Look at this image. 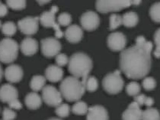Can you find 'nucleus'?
<instances>
[{
	"instance_id": "1",
	"label": "nucleus",
	"mask_w": 160,
	"mask_h": 120,
	"mask_svg": "<svg viewBox=\"0 0 160 120\" xmlns=\"http://www.w3.org/2000/svg\"><path fill=\"white\" fill-rule=\"evenodd\" d=\"M152 44L143 36H139L136 44L124 49L120 55V67L128 78H145L152 67L151 52Z\"/></svg>"
},
{
	"instance_id": "2",
	"label": "nucleus",
	"mask_w": 160,
	"mask_h": 120,
	"mask_svg": "<svg viewBox=\"0 0 160 120\" xmlns=\"http://www.w3.org/2000/svg\"><path fill=\"white\" fill-rule=\"evenodd\" d=\"M92 60L89 56L82 52H77L69 59L68 69L72 76L78 79L81 78L82 82L85 85L88 74L92 69Z\"/></svg>"
},
{
	"instance_id": "3",
	"label": "nucleus",
	"mask_w": 160,
	"mask_h": 120,
	"mask_svg": "<svg viewBox=\"0 0 160 120\" xmlns=\"http://www.w3.org/2000/svg\"><path fill=\"white\" fill-rule=\"evenodd\" d=\"M60 92L62 97L69 102L79 101L86 92L82 81L75 76H67L60 83Z\"/></svg>"
},
{
	"instance_id": "4",
	"label": "nucleus",
	"mask_w": 160,
	"mask_h": 120,
	"mask_svg": "<svg viewBox=\"0 0 160 120\" xmlns=\"http://www.w3.org/2000/svg\"><path fill=\"white\" fill-rule=\"evenodd\" d=\"M18 43L12 38H4L0 41V61L4 64L12 63L18 55Z\"/></svg>"
},
{
	"instance_id": "5",
	"label": "nucleus",
	"mask_w": 160,
	"mask_h": 120,
	"mask_svg": "<svg viewBox=\"0 0 160 120\" xmlns=\"http://www.w3.org/2000/svg\"><path fill=\"white\" fill-rule=\"evenodd\" d=\"M102 86L104 90L109 94H118L123 90L124 86L122 76L119 70L107 74L102 81Z\"/></svg>"
},
{
	"instance_id": "6",
	"label": "nucleus",
	"mask_w": 160,
	"mask_h": 120,
	"mask_svg": "<svg viewBox=\"0 0 160 120\" xmlns=\"http://www.w3.org/2000/svg\"><path fill=\"white\" fill-rule=\"evenodd\" d=\"M131 1L128 0H99L96 2V9L101 13L118 12L130 7Z\"/></svg>"
},
{
	"instance_id": "7",
	"label": "nucleus",
	"mask_w": 160,
	"mask_h": 120,
	"mask_svg": "<svg viewBox=\"0 0 160 120\" xmlns=\"http://www.w3.org/2000/svg\"><path fill=\"white\" fill-rule=\"evenodd\" d=\"M58 12V7L53 6L51 9L48 12H44L41 15L39 22L43 27L53 28L55 31V35L57 38H60L63 36V33L60 29V25L56 22V13Z\"/></svg>"
},
{
	"instance_id": "8",
	"label": "nucleus",
	"mask_w": 160,
	"mask_h": 120,
	"mask_svg": "<svg viewBox=\"0 0 160 120\" xmlns=\"http://www.w3.org/2000/svg\"><path fill=\"white\" fill-rule=\"evenodd\" d=\"M42 99L47 105L53 107H57L62 101V97L60 92L50 85L45 86L43 88Z\"/></svg>"
},
{
	"instance_id": "9",
	"label": "nucleus",
	"mask_w": 160,
	"mask_h": 120,
	"mask_svg": "<svg viewBox=\"0 0 160 120\" xmlns=\"http://www.w3.org/2000/svg\"><path fill=\"white\" fill-rule=\"evenodd\" d=\"M61 48L60 42L54 38H47L41 41V51L43 56L48 58L57 56Z\"/></svg>"
},
{
	"instance_id": "10",
	"label": "nucleus",
	"mask_w": 160,
	"mask_h": 120,
	"mask_svg": "<svg viewBox=\"0 0 160 120\" xmlns=\"http://www.w3.org/2000/svg\"><path fill=\"white\" fill-rule=\"evenodd\" d=\"M19 30L26 35H33L38 32L39 27V18L28 16L21 19L18 22Z\"/></svg>"
},
{
	"instance_id": "11",
	"label": "nucleus",
	"mask_w": 160,
	"mask_h": 120,
	"mask_svg": "<svg viewBox=\"0 0 160 120\" xmlns=\"http://www.w3.org/2000/svg\"><path fill=\"white\" fill-rule=\"evenodd\" d=\"M80 23L85 30L91 32L98 29L100 24V18L96 13L88 11L82 15Z\"/></svg>"
},
{
	"instance_id": "12",
	"label": "nucleus",
	"mask_w": 160,
	"mask_h": 120,
	"mask_svg": "<svg viewBox=\"0 0 160 120\" xmlns=\"http://www.w3.org/2000/svg\"><path fill=\"white\" fill-rule=\"evenodd\" d=\"M107 43L111 51H122L126 47L127 38L122 32H113L108 38Z\"/></svg>"
},
{
	"instance_id": "13",
	"label": "nucleus",
	"mask_w": 160,
	"mask_h": 120,
	"mask_svg": "<svg viewBox=\"0 0 160 120\" xmlns=\"http://www.w3.org/2000/svg\"><path fill=\"white\" fill-rule=\"evenodd\" d=\"M18 97V91L17 89L9 83L2 85L0 87V100L3 102L9 103Z\"/></svg>"
},
{
	"instance_id": "14",
	"label": "nucleus",
	"mask_w": 160,
	"mask_h": 120,
	"mask_svg": "<svg viewBox=\"0 0 160 120\" xmlns=\"http://www.w3.org/2000/svg\"><path fill=\"white\" fill-rule=\"evenodd\" d=\"M23 70L20 66L16 64H11L6 67L5 70L6 79L10 83H18L22 81L23 77Z\"/></svg>"
},
{
	"instance_id": "15",
	"label": "nucleus",
	"mask_w": 160,
	"mask_h": 120,
	"mask_svg": "<svg viewBox=\"0 0 160 120\" xmlns=\"http://www.w3.org/2000/svg\"><path fill=\"white\" fill-rule=\"evenodd\" d=\"M108 112L102 106L96 105L88 108L86 120H108Z\"/></svg>"
},
{
	"instance_id": "16",
	"label": "nucleus",
	"mask_w": 160,
	"mask_h": 120,
	"mask_svg": "<svg viewBox=\"0 0 160 120\" xmlns=\"http://www.w3.org/2000/svg\"><path fill=\"white\" fill-rule=\"evenodd\" d=\"M142 111L140 107L133 101L128 106V109L123 112V120H141Z\"/></svg>"
},
{
	"instance_id": "17",
	"label": "nucleus",
	"mask_w": 160,
	"mask_h": 120,
	"mask_svg": "<svg viewBox=\"0 0 160 120\" xmlns=\"http://www.w3.org/2000/svg\"><path fill=\"white\" fill-rule=\"evenodd\" d=\"M64 34L69 42L76 44L81 41V40L82 39L83 31L79 25H72L67 28Z\"/></svg>"
},
{
	"instance_id": "18",
	"label": "nucleus",
	"mask_w": 160,
	"mask_h": 120,
	"mask_svg": "<svg viewBox=\"0 0 160 120\" xmlns=\"http://www.w3.org/2000/svg\"><path fill=\"white\" fill-rule=\"evenodd\" d=\"M21 51L26 56H32L37 53L38 43L34 38H26L21 43Z\"/></svg>"
},
{
	"instance_id": "19",
	"label": "nucleus",
	"mask_w": 160,
	"mask_h": 120,
	"mask_svg": "<svg viewBox=\"0 0 160 120\" xmlns=\"http://www.w3.org/2000/svg\"><path fill=\"white\" fill-rule=\"evenodd\" d=\"M63 70L57 65H50L45 70V78L50 82L57 83L62 80Z\"/></svg>"
},
{
	"instance_id": "20",
	"label": "nucleus",
	"mask_w": 160,
	"mask_h": 120,
	"mask_svg": "<svg viewBox=\"0 0 160 120\" xmlns=\"http://www.w3.org/2000/svg\"><path fill=\"white\" fill-rule=\"evenodd\" d=\"M25 105L30 109H38L42 104V98L35 92L28 93L25 99Z\"/></svg>"
},
{
	"instance_id": "21",
	"label": "nucleus",
	"mask_w": 160,
	"mask_h": 120,
	"mask_svg": "<svg viewBox=\"0 0 160 120\" xmlns=\"http://www.w3.org/2000/svg\"><path fill=\"white\" fill-rule=\"evenodd\" d=\"M122 25L127 28H133L139 22L138 15L134 12H128L122 15Z\"/></svg>"
},
{
	"instance_id": "22",
	"label": "nucleus",
	"mask_w": 160,
	"mask_h": 120,
	"mask_svg": "<svg viewBox=\"0 0 160 120\" xmlns=\"http://www.w3.org/2000/svg\"><path fill=\"white\" fill-rule=\"evenodd\" d=\"M46 78L41 75H35L32 77L30 82V86L33 91L36 92L43 90L46 84Z\"/></svg>"
},
{
	"instance_id": "23",
	"label": "nucleus",
	"mask_w": 160,
	"mask_h": 120,
	"mask_svg": "<svg viewBox=\"0 0 160 120\" xmlns=\"http://www.w3.org/2000/svg\"><path fill=\"white\" fill-rule=\"evenodd\" d=\"M141 120H160V112L155 108H148L142 111Z\"/></svg>"
},
{
	"instance_id": "24",
	"label": "nucleus",
	"mask_w": 160,
	"mask_h": 120,
	"mask_svg": "<svg viewBox=\"0 0 160 120\" xmlns=\"http://www.w3.org/2000/svg\"><path fill=\"white\" fill-rule=\"evenodd\" d=\"M88 110V105L85 102L80 101V100L76 102L72 108V112L75 115H78V116H84V115L87 114Z\"/></svg>"
},
{
	"instance_id": "25",
	"label": "nucleus",
	"mask_w": 160,
	"mask_h": 120,
	"mask_svg": "<svg viewBox=\"0 0 160 120\" xmlns=\"http://www.w3.org/2000/svg\"><path fill=\"white\" fill-rule=\"evenodd\" d=\"M2 32L5 35L12 37L17 32V26L14 22L8 21V22H5L2 26Z\"/></svg>"
},
{
	"instance_id": "26",
	"label": "nucleus",
	"mask_w": 160,
	"mask_h": 120,
	"mask_svg": "<svg viewBox=\"0 0 160 120\" xmlns=\"http://www.w3.org/2000/svg\"><path fill=\"white\" fill-rule=\"evenodd\" d=\"M149 15L152 21L156 23H160V2L156 3L150 7Z\"/></svg>"
},
{
	"instance_id": "27",
	"label": "nucleus",
	"mask_w": 160,
	"mask_h": 120,
	"mask_svg": "<svg viewBox=\"0 0 160 120\" xmlns=\"http://www.w3.org/2000/svg\"><path fill=\"white\" fill-rule=\"evenodd\" d=\"M122 25V17L118 14H112L109 18V29L115 30Z\"/></svg>"
},
{
	"instance_id": "28",
	"label": "nucleus",
	"mask_w": 160,
	"mask_h": 120,
	"mask_svg": "<svg viewBox=\"0 0 160 120\" xmlns=\"http://www.w3.org/2000/svg\"><path fill=\"white\" fill-rule=\"evenodd\" d=\"M86 90L88 92H95L96 91L98 87V82L96 77L94 76H88L85 83Z\"/></svg>"
},
{
	"instance_id": "29",
	"label": "nucleus",
	"mask_w": 160,
	"mask_h": 120,
	"mask_svg": "<svg viewBox=\"0 0 160 120\" xmlns=\"http://www.w3.org/2000/svg\"><path fill=\"white\" fill-rule=\"evenodd\" d=\"M140 90H141L140 85L134 81L128 83V86H126L127 93L131 97H136V96L140 94Z\"/></svg>"
},
{
	"instance_id": "30",
	"label": "nucleus",
	"mask_w": 160,
	"mask_h": 120,
	"mask_svg": "<svg viewBox=\"0 0 160 120\" xmlns=\"http://www.w3.org/2000/svg\"><path fill=\"white\" fill-rule=\"evenodd\" d=\"M55 112L60 118L67 117L70 112V108L67 103H61L56 108Z\"/></svg>"
},
{
	"instance_id": "31",
	"label": "nucleus",
	"mask_w": 160,
	"mask_h": 120,
	"mask_svg": "<svg viewBox=\"0 0 160 120\" xmlns=\"http://www.w3.org/2000/svg\"><path fill=\"white\" fill-rule=\"evenodd\" d=\"M6 5L14 10H22L26 7V2L24 0H8Z\"/></svg>"
},
{
	"instance_id": "32",
	"label": "nucleus",
	"mask_w": 160,
	"mask_h": 120,
	"mask_svg": "<svg viewBox=\"0 0 160 120\" xmlns=\"http://www.w3.org/2000/svg\"><path fill=\"white\" fill-rule=\"evenodd\" d=\"M142 87L145 89L147 91L152 90L156 88V81H155L154 78L150 77V76H146L142 81Z\"/></svg>"
},
{
	"instance_id": "33",
	"label": "nucleus",
	"mask_w": 160,
	"mask_h": 120,
	"mask_svg": "<svg viewBox=\"0 0 160 120\" xmlns=\"http://www.w3.org/2000/svg\"><path fill=\"white\" fill-rule=\"evenodd\" d=\"M72 22V17L67 13H62L58 17V24L62 26H69Z\"/></svg>"
},
{
	"instance_id": "34",
	"label": "nucleus",
	"mask_w": 160,
	"mask_h": 120,
	"mask_svg": "<svg viewBox=\"0 0 160 120\" xmlns=\"http://www.w3.org/2000/svg\"><path fill=\"white\" fill-rule=\"evenodd\" d=\"M154 42L156 49L154 51V56L156 58H160V28L154 34Z\"/></svg>"
},
{
	"instance_id": "35",
	"label": "nucleus",
	"mask_w": 160,
	"mask_h": 120,
	"mask_svg": "<svg viewBox=\"0 0 160 120\" xmlns=\"http://www.w3.org/2000/svg\"><path fill=\"white\" fill-rule=\"evenodd\" d=\"M56 63H57V66L59 67H62V66H65L68 64V62H69V58L65 54L60 53L56 56Z\"/></svg>"
},
{
	"instance_id": "36",
	"label": "nucleus",
	"mask_w": 160,
	"mask_h": 120,
	"mask_svg": "<svg viewBox=\"0 0 160 120\" xmlns=\"http://www.w3.org/2000/svg\"><path fill=\"white\" fill-rule=\"evenodd\" d=\"M16 118V113L15 111L10 108H5L2 112L3 120H14Z\"/></svg>"
},
{
	"instance_id": "37",
	"label": "nucleus",
	"mask_w": 160,
	"mask_h": 120,
	"mask_svg": "<svg viewBox=\"0 0 160 120\" xmlns=\"http://www.w3.org/2000/svg\"><path fill=\"white\" fill-rule=\"evenodd\" d=\"M147 97H146L144 94H138L134 97V102H137L140 107L145 105L146 101H147Z\"/></svg>"
},
{
	"instance_id": "38",
	"label": "nucleus",
	"mask_w": 160,
	"mask_h": 120,
	"mask_svg": "<svg viewBox=\"0 0 160 120\" xmlns=\"http://www.w3.org/2000/svg\"><path fill=\"white\" fill-rule=\"evenodd\" d=\"M8 106H9V108L12 109H21L22 108V104L21 103V102L17 99V100H13L11 102L8 103Z\"/></svg>"
},
{
	"instance_id": "39",
	"label": "nucleus",
	"mask_w": 160,
	"mask_h": 120,
	"mask_svg": "<svg viewBox=\"0 0 160 120\" xmlns=\"http://www.w3.org/2000/svg\"><path fill=\"white\" fill-rule=\"evenodd\" d=\"M8 13V7L6 5L1 3L0 4V17H4Z\"/></svg>"
},
{
	"instance_id": "40",
	"label": "nucleus",
	"mask_w": 160,
	"mask_h": 120,
	"mask_svg": "<svg viewBox=\"0 0 160 120\" xmlns=\"http://www.w3.org/2000/svg\"><path fill=\"white\" fill-rule=\"evenodd\" d=\"M131 3L135 6H137V5H140L141 3V1H131Z\"/></svg>"
},
{
	"instance_id": "41",
	"label": "nucleus",
	"mask_w": 160,
	"mask_h": 120,
	"mask_svg": "<svg viewBox=\"0 0 160 120\" xmlns=\"http://www.w3.org/2000/svg\"><path fill=\"white\" fill-rule=\"evenodd\" d=\"M2 75H3L2 69V67H1V65H0V81H1V80H2Z\"/></svg>"
},
{
	"instance_id": "42",
	"label": "nucleus",
	"mask_w": 160,
	"mask_h": 120,
	"mask_svg": "<svg viewBox=\"0 0 160 120\" xmlns=\"http://www.w3.org/2000/svg\"><path fill=\"white\" fill-rule=\"evenodd\" d=\"M48 120H62V119H58V118H50V119H48Z\"/></svg>"
},
{
	"instance_id": "43",
	"label": "nucleus",
	"mask_w": 160,
	"mask_h": 120,
	"mask_svg": "<svg viewBox=\"0 0 160 120\" xmlns=\"http://www.w3.org/2000/svg\"><path fill=\"white\" fill-rule=\"evenodd\" d=\"M0 27H1V22H0Z\"/></svg>"
},
{
	"instance_id": "44",
	"label": "nucleus",
	"mask_w": 160,
	"mask_h": 120,
	"mask_svg": "<svg viewBox=\"0 0 160 120\" xmlns=\"http://www.w3.org/2000/svg\"><path fill=\"white\" fill-rule=\"evenodd\" d=\"M1 3H1V2H0V4H1Z\"/></svg>"
}]
</instances>
